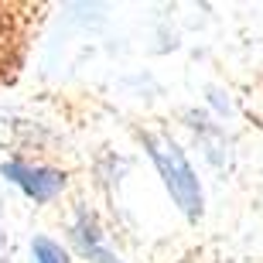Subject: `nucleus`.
Masks as SVG:
<instances>
[{"label":"nucleus","instance_id":"7ed1b4c3","mask_svg":"<svg viewBox=\"0 0 263 263\" xmlns=\"http://www.w3.org/2000/svg\"><path fill=\"white\" fill-rule=\"evenodd\" d=\"M72 239H76V246H79L86 256H92V260H99V263H120L117 256H113L106 246H103V239H99V229H96V222L89 219V212H82V215L76 219V226H72Z\"/></svg>","mask_w":263,"mask_h":263},{"label":"nucleus","instance_id":"f03ea898","mask_svg":"<svg viewBox=\"0 0 263 263\" xmlns=\"http://www.w3.org/2000/svg\"><path fill=\"white\" fill-rule=\"evenodd\" d=\"M0 175L7 181H14L24 195L34 198L38 205L51 202L65 188V175L62 171L45 167V164H28V161H7V164H0Z\"/></svg>","mask_w":263,"mask_h":263},{"label":"nucleus","instance_id":"f257e3e1","mask_svg":"<svg viewBox=\"0 0 263 263\" xmlns=\"http://www.w3.org/2000/svg\"><path fill=\"white\" fill-rule=\"evenodd\" d=\"M144 147H147V154H151V161H154V167L161 171V178H164L175 205L195 222L198 215H202V185H198L195 171L188 164L185 151L164 134H147Z\"/></svg>","mask_w":263,"mask_h":263},{"label":"nucleus","instance_id":"39448f33","mask_svg":"<svg viewBox=\"0 0 263 263\" xmlns=\"http://www.w3.org/2000/svg\"><path fill=\"white\" fill-rule=\"evenodd\" d=\"M0 263H7V246H4V233H0Z\"/></svg>","mask_w":263,"mask_h":263},{"label":"nucleus","instance_id":"20e7f679","mask_svg":"<svg viewBox=\"0 0 263 263\" xmlns=\"http://www.w3.org/2000/svg\"><path fill=\"white\" fill-rule=\"evenodd\" d=\"M31 253H34V263H68V253L48 236H34Z\"/></svg>","mask_w":263,"mask_h":263}]
</instances>
